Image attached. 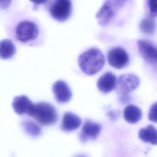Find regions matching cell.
<instances>
[{"instance_id":"52a82bcc","label":"cell","mask_w":157,"mask_h":157,"mask_svg":"<svg viewBox=\"0 0 157 157\" xmlns=\"http://www.w3.org/2000/svg\"><path fill=\"white\" fill-rule=\"evenodd\" d=\"M107 60L111 66L120 69L128 65L129 57L128 53L124 48L117 47L111 49L109 52Z\"/></svg>"},{"instance_id":"3957f363","label":"cell","mask_w":157,"mask_h":157,"mask_svg":"<svg viewBox=\"0 0 157 157\" xmlns=\"http://www.w3.org/2000/svg\"><path fill=\"white\" fill-rule=\"evenodd\" d=\"M39 34L38 25L33 21L22 20L18 23L15 29V37L21 44H33Z\"/></svg>"},{"instance_id":"30bf717a","label":"cell","mask_w":157,"mask_h":157,"mask_svg":"<svg viewBox=\"0 0 157 157\" xmlns=\"http://www.w3.org/2000/svg\"><path fill=\"white\" fill-rule=\"evenodd\" d=\"M52 91L56 101L59 103H66L71 99L72 96L69 86L63 80L55 82L52 86Z\"/></svg>"},{"instance_id":"5bb4252c","label":"cell","mask_w":157,"mask_h":157,"mask_svg":"<svg viewBox=\"0 0 157 157\" xmlns=\"http://www.w3.org/2000/svg\"><path fill=\"white\" fill-rule=\"evenodd\" d=\"M142 113L141 109L137 105L130 104L127 105L123 110L124 120L129 123L135 124L142 118Z\"/></svg>"},{"instance_id":"8fae6325","label":"cell","mask_w":157,"mask_h":157,"mask_svg":"<svg viewBox=\"0 0 157 157\" xmlns=\"http://www.w3.org/2000/svg\"><path fill=\"white\" fill-rule=\"evenodd\" d=\"M117 82L116 76L111 72H107L99 78L97 82V87L101 92L107 93L115 88Z\"/></svg>"},{"instance_id":"e0dca14e","label":"cell","mask_w":157,"mask_h":157,"mask_svg":"<svg viewBox=\"0 0 157 157\" xmlns=\"http://www.w3.org/2000/svg\"><path fill=\"white\" fill-rule=\"evenodd\" d=\"M139 28L143 33L148 35L153 34L155 30V22L153 17L150 16L144 18L140 21Z\"/></svg>"},{"instance_id":"7a4b0ae2","label":"cell","mask_w":157,"mask_h":157,"mask_svg":"<svg viewBox=\"0 0 157 157\" xmlns=\"http://www.w3.org/2000/svg\"><path fill=\"white\" fill-rule=\"evenodd\" d=\"M28 115L41 125H52L55 124L58 120V113L55 107L44 102L34 104Z\"/></svg>"},{"instance_id":"ba28073f","label":"cell","mask_w":157,"mask_h":157,"mask_svg":"<svg viewBox=\"0 0 157 157\" xmlns=\"http://www.w3.org/2000/svg\"><path fill=\"white\" fill-rule=\"evenodd\" d=\"M101 130V126L99 123L86 119L79 134L80 140L82 142L94 140L99 136Z\"/></svg>"},{"instance_id":"6da1fadb","label":"cell","mask_w":157,"mask_h":157,"mask_svg":"<svg viewBox=\"0 0 157 157\" xmlns=\"http://www.w3.org/2000/svg\"><path fill=\"white\" fill-rule=\"evenodd\" d=\"M78 63L80 69L85 74L93 75L102 69L105 64V58L100 50L91 48L80 54Z\"/></svg>"},{"instance_id":"9c48e42d","label":"cell","mask_w":157,"mask_h":157,"mask_svg":"<svg viewBox=\"0 0 157 157\" xmlns=\"http://www.w3.org/2000/svg\"><path fill=\"white\" fill-rule=\"evenodd\" d=\"M139 51L142 58L150 63L157 62V45L147 40H139L137 42Z\"/></svg>"},{"instance_id":"5b68a950","label":"cell","mask_w":157,"mask_h":157,"mask_svg":"<svg viewBox=\"0 0 157 157\" xmlns=\"http://www.w3.org/2000/svg\"><path fill=\"white\" fill-rule=\"evenodd\" d=\"M49 12L53 19L63 22L66 21L72 13V3L70 0H52Z\"/></svg>"},{"instance_id":"4fadbf2b","label":"cell","mask_w":157,"mask_h":157,"mask_svg":"<svg viewBox=\"0 0 157 157\" xmlns=\"http://www.w3.org/2000/svg\"><path fill=\"white\" fill-rule=\"evenodd\" d=\"M82 122V121L80 117L72 112H67L63 117L60 127L63 131L70 132L78 129Z\"/></svg>"},{"instance_id":"8992f818","label":"cell","mask_w":157,"mask_h":157,"mask_svg":"<svg viewBox=\"0 0 157 157\" xmlns=\"http://www.w3.org/2000/svg\"><path fill=\"white\" fill-rule=\"evenodd\" d=\"M140 84L139 78L133 74L121 75L117 78L115 91L123 96H126L135 90Z\"/></svg>"},{"instance_id":"44dd1931","label":"cell","mask_w":157,"mask_h":157,"mask_svg":"<svg viewBox=\"0 0 157 157\" xmlns=\"http://www.w3.org/2000/svg\"><path fill=\"white\" fill-rule=\"evenodd\" d=\"M12 0H0V7L1 9H7L11 4Z\"/></svg>"},{"instance_id":"7402d4cb","label":"cell","mask_w":157,"mask_h":157,"mask_svg":"<svg viewBox=\"0 0 157 157\" xmlns=\"http://www.w3.org/2000/svg\"><path fill=\"white\" fill-rule=\"evenodd\" d=\"M48 0H30L31 2H32L35 5H41V4H45L48 2Z\"/></svg>"},{"instance_id":"7c38bea8","label":"cell","mask_w":157,"mask_h":157,"mask_svg":"<svg viewBox=\"0 0 157 157\" xmlns=\"http://www.w3.org/2000/svg\"><path fill=\"white\" fill-rule=\"evenodd\" d=\"M33 105V102L25 95L16 96L12 101L13 109L18 115H29Z\"/></svg>"},{"instance_id":"9a60e30c","label":"cell","mask_w":157,"mask_h":157,"mask_svg":"<svg viewBox=\"0 0 157 157\" xmlns=\"http://www.w3.org/2000/svg\"><path fill=\"white\" fill-rule=\"evenodd\" d=\"M139 137L145 142L157 145V129L151 124L148 125L139 130Z\"/></svg>"},{"instance_id":"2e32d148","label":"cell","mask_w":157,"mask_h":157,"mask_svg":"<svg viewBox=\"0 0 157 157\" xmlns=\"http://www.w3.org/2000/svg\"><path fill=\"white\" fill-rule=\"evenodd\" d=\"M16 53V47L13 42L8 39H3L0 43V56L2 59L11 58Z\"/></svg>"},{"instance_id":"d6986e66","label":"cell","mask_w":157,"mask_h":157,"mask_svg":"<svg viewBox=\"0 0 157 157\" xmlns=\"http://www.w3.org/2000/svg\"><path fill=\"white\" fill-rule=\"evenodd\" d=\"M148 117L150 121L157 123V102L151 105Z\"/></svg>"},{"instance_id":"277c9868","label":"cell","mask_w":157,"mask_h":157,"mask_svg":"<svg viewBox=\"0 0 157 157\" xmlns=\"http://www.w3.org/2000/svg\"><path fill=\"white\" fill-rule=\"evenodd\" d=\"M128 0H106L96 15L98 23L105 26L115 15L116 10L122 7Z\"/></svg>"},{"instance_id":"ac0fdd59","label":"cell","mask_w":157,"mask_h":157,"mask_svg":"<svg viewBox=\"0 0 157 157\" xmlns=\"http://www.w3.org/2000/svg\"><path fill=\"white\" fill-rule=\"evenodd\" d=\"M21 125L25 131L31 136L36 137L41 132L40 128L33 121L25 120L21 123Z\"/></svg>"},{"instance_id":"ffe728a7","label":"cell","mask_w":157,"mask_h":157,"mask_svg":"<svg viewBox=\"0 0 157 157\" xmlns=\"http://www.w3.org/2000/svg\"><path fill=\"white\" fill-rule=\"evenodd\" d=\"M150 16L157 17V0H147Z\"/></svg>"}]
</instances>
